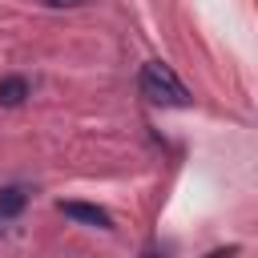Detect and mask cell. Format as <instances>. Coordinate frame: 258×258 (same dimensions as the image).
<instances>
[{
  "label": "cell",
  "instance_id": "1",
  "mask_svg": "<svg viewBox=\"0 0 258 258\" xmlns=\"http://www.w3.org/2000/svg\"><path fill=\"white\" fill-rule=\"evenodd\" d=\"M137 85H141V97H149L153 105H177V109H185V105H189V89H185V85L173 77V69H169V64H161V60L141 64Z\"/></svg>",
  "mask_w": 258,
  "mask_h": 258
},
{
  "label": "cell",
  "instance_id": "6",
  "mask_svg": "<svg viewBox=\"0 0 258 258\" xmlns=\"http://www.w3.org/2000/svg\"><path fill=\"white\" fill-rule=\"evenodd\" d=\"M234 250H214V254H206V258H230Z\"/></svg>",
  "mask_w": 258,
  "mask_h": 258
},
{
  "label": "cell",
  "instance_id": "4",
  "mask_svg": "<svg viewBox=\"0 0 258 258\" xmlns=\"http://www.w3.org/2000/svg\"><path fill=\"white\" fill-rule=\"evenodd\" d=\"M24 97H28V81H24V77H4V81H0V105H4V109L24 105Z\"/></svg>",
  "mask_w": 258,
  "mask_h": 258
},
{
  "label": "cell",
  "instance_id": "5",
  "mask_svg": "<svg viewBox=\"0 0 258 258\" xmlns=\"http://www.w3.org/2000/svg\"><path fill=\"white\" fill-rule=\"evenodd\" d=\"M48 8H77V4H85V0H44Z\"/></svg>",
  "mask_w": 258,
  "mask_h": 258
},
{
  "label": "cell",
  "instance_id": "7",
  "mask_svg": "<svg viewBox=\"0 0 258 258\" xmlns=\"http://www.w3.org/2000/svg\"><path fill=\"white\" fill-rule=\"evenodd\" d=\"M0 230H4V226H0Z\"/></svg>",
  "mask_w": 258,
  "mask_h": 258
},
{
  "label": "cell",
  "instance_id": "2",
  "mask_svg": "<svg viewBox=\"0 0 258 258\" xmlns=\"http://www.w3.org/2000/svg\"><path fill=\"white\" fill-rule=\"evenodd\" d=\"M64 218H73V222H85V226H97V230H113V218L101 210V206H89V202H60L56 206Z\"/></svg>",
  "mask_w": 258,
  "mask_h": 258
},
{
  "label": "cell",
  "instance_id": "3",
  "mask_svg": "<svg viewBox=\"0 0 258 258\" xmlns=\"http://www.w3.org/2000/svg\"><path fill=\"white\" fill-rule=\"evenodd\" d=\"M24 206H28V189L24 185H4L0 189V222L4 218H20Z\"/></svg>",
  "mask_w": 258,
  "mask_h": 258
}]
</instances>
